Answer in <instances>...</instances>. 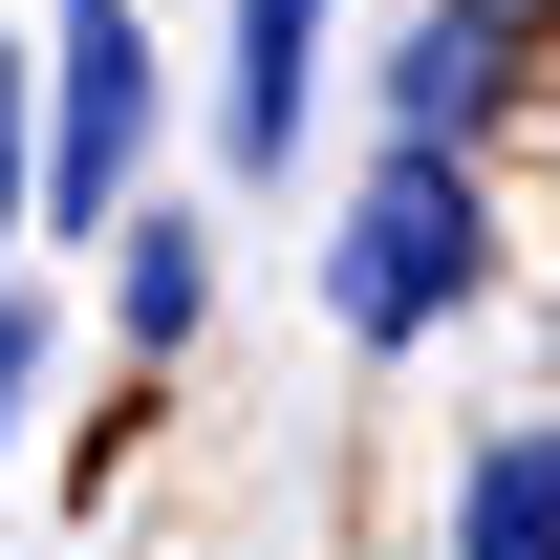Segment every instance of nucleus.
I'll return each instance as SVG.
<instances>
[{
	"instance_id": "1",
	"label": "nucleus",
	"mask_w": 560,
	"mask_h": 560,
	"mask_svg": "<svg viewBox=\"0 0 560 560\" xmlns=\"http://www.w3.org/2000/svg\"><path fill=\"white\" fill-rule=\"evenodd\" d=\"M431 302H475V173L453 151H388L346 215V346H410Z\"/></svg>"
},
{
	"instance_id": "2",
	"label": "nucleus",
	"mask_w": 560,
	"mask_h": 560,
	"mask_svg": "<svg viewBox=\"0 0 560 560\" xmlns=\"http://www.w3.org/2000/svg\"><path fill=\"white\" fill-rule=\"evenodd\" d=\"M44 86H66V215H108V195H130V151H151V44H130V0H66Z\"/></svg>"
},
{
	"instance_id": "4",
	"label": "nucleus",
	"mask_w": 560,
	"mask_h": 560,
	"mask_svg": "<svg viewBox=\"0 0 560 560\" xmlns=\"http://www.w3.org/2000/svg\"><path fill=\"white\" fill-rule=\"evenodd\" d=\"M453 560H560V431H495L453 495Z\"/></svg>"
},
{
	"instance_id": "8",
	"label": "nucleus",
	"mask_w": 560,
	"mask_h": 560,
	"mask_svg": "<svg viewBox=\"0 0 560 560\" xmlns=\"http://www.w3.org/2000/svg\"><path fill=\"white\" fill-rule=\"evenodd\" d=\"M0 215H22V86H0Z\"/></svg>"
},
{
	"instance_id": "3",
	"label": "nucleus",
	"mask_w": 560,
	"mask_h": 560,
	"mask_svg": "<svg viewBox=\"0 0 560 560\" xmlns=\"http://www.w3.org/2000/svg\"><path fill=\"white\" fill-rule=\"evenodd\" d=\"M302 108H324V0H237V151H302Z\"/></svg>"
},
{
	"instance_id": "7",
	"label": "nucleus",
	"mask_w": 560,
	"mask_h": 560,
	"mask_svg": "<svg viewBox=\"0 0 560 560\" xmlns=\"http://www.w3.org/2000/svg\"><path fill=\"white\" fill-rule=\"evenodd\" d=\"M22 388H44V324H0V453H22Z\"/></svg>"
},
{
	"instance_id": "6",
	"label": "nucleus",
	"mask_w": 560,
	"mask_h": 560,
	"mask_svg": "<svg viewBox=\"0 0 560 560\" xmlns=\"http://www.w3.org/2000/svg\"><path fill=\"white\" fill-rule=\"evenodd\" d=\"M173 324H195V237L151 215V237H130V346H173Z\"/></svg>"
},
{
	"instance_id": "5",
	"label": "nucleus",
	"mask_w": 560,
	"mask_h": 560,
	"mask_svg": "<svg viewBox=\"0 0 560 560\" xmlns=\"http://www.w3.org/2000/svg\"><path fill=\"white\" fill-rule=\"evenodd\" d=\"M495 108V0H431V44H410V151H453Z\"/></svg>"
}]
</instances>
